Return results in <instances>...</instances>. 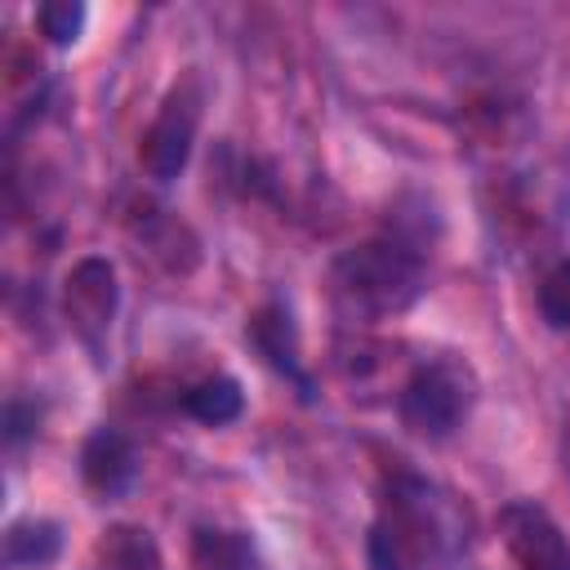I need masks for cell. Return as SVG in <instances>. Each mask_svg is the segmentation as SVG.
<instances>
[{"instance_id":"1","label":"cell","mask_w":570,"mask_h":570,"mask_svg":"<svg viewBox=\"0 0 570 570\" xmlns=\"http://www.w3.org/2000/svg\"><path fill=\"white\" fill-rule=\"evenodd\" d=\"M459 543V521L445 499L419 476H396L387 485L383 512L370 530V566L374 570H432Z\"/></svg>"},{"instance_id":"2","label":"cell","mask_w":570,"mask_h":570,"mask_svg":"<svg viewBox=\"0 0 570 570\" xmlns=\"http://www.w3.org/2000/svg\"><path fill=\"white\" fill-rule=\"evenodd\" d=\"M330 289H334L338 312L352 321L396 316L423 294L419 249H410L401 240H365L334 258Z\"/></svg>"},{"instance_id":"3","label":"cell","mask_w":570,"mask_h":570,"mask_svg":"<svg viewBox=\"0 0 570 570\" xmlns=\"http://www.w3.org/2000/svg\"><path fill=\"white\" fill-rule=\"evenodd\" d=\"M472 396H476L472 370L463 361H454V356H432L401 387V423L414 436L441 441L468 419Z\"/></svg>"},{"instance_id":"4","label":"cell","mask_w":570,"mask_h":570,"mask_svg":"<svg viewBox=\"0 0 570 570\" xmlns=\"http://www.w3.org/2000/svg\"><path fill=\"white\" fill-rule=\"evenodd\" d=\"M116 303H120V285H116V267L107 258H80L67 272L62 307H67V321H71V330L80 334V343L89 352H102Z\"/></svg>"},{"instance_id":"5","label":"cell","mask_w":570,"mask_h":570,"mask_svg":"<svg viewBox=\"0 0 570 570\" xmlns=\"http://www.w3.org/2000/svg\"><path fill=\"white\" fill-rule=\"evenodd\" d=\"M196 120H200V94H196V85H178L160 102V116L151 120V129L142 134V165L151 178L169 183L183 174V165L191 156Z\"/></svg>"},{"instance_id":"6","label":"cell","mask_w":570,"mask_h":570,"mask_svg":"<svg viewBox=\"0 0 570 570\" xmlns=\"http://www.w3.org/2000/svg\"><path fill=\"white\" fill-rule=\"evenodd\" d=\"M503 543L521 570H570V543L561 525L530 499H517L499 512Z\"/></svg>"},{"instance_id":"7","label":"cell","mask_w":570,"mask_h":570,"mask_svg":"<svg viewBox=\"0 0 570 570\" xmlns=\"http://www.w3.org/2000/svg\"><path fill=\"white\" fill-rule=\"evenodd\" d=\"M80 476L94 494L102 499H120L134 481H138V450L125 432L116 428H98L89 432L85 450H80Z\"/></svg>"},{"instance_id":"8","label":"cell","mask_w":570,"mask_h":570,"mask_svg":"<svg viewBox=\"0 0 570 570\" xmlns=\"http://www.w3.org/2000/svg\"><path fill=\"white\" fill-rule=\"evenodd\" d=\"M245 334H249V343L258 347V356H263L276 374H285V379L298 387L303 401L316 396V387H312V379H307V370H303V361H298V330H294L289 307H281V303L258 307Z\"/></svg>"},{"instance_id":"9","label":"cell","mask_w":570,"mask_h":570,"mask_svg":"<svg viewBox=\"0 0 570 570\" xmlns=\"http://www.w3.org/2000/svg\"><path fill=\"white\" fill-rule=\"evenodd\" d=\"M62 552V525L45 517L13 521L4 530V566L9 570H40Z\"/></svg>"},{"instance_id":"10","label":"cell","mask_w":570,"mask_h":570,"mask_svg":"<svg viewBox=\"0 0 570 570\" xmlns=\"http://www.w3.org/2000/svg\"><path fill=\"white\" fill-rule=\"evenodd\" d=\"M196 570H263V557L240 530H196L191 539Z\"/></svg>"},{"instance_id":"11","label":"cell","mask_w":570,"mask_h":570,"mask_svg":"<svg viewBox=\"0 0 570 570\" xmlns=\"http://www.w3.org/2000/svg\"><path fill=\"white\" fill-rule=\"evenodd\" d=\"M183 410L196 419V423H209V428H223L232 423L240 410H245V392L236 379L227 374H214V379H200L196 387L183 392Z\"/></svg>"},{"instance_id":"12","label":"cell","mask_w":570,"mask_h":570,"mask_svg":"<svg viewBox=\"0 0 570 570\" xmlns=\"http://www.w3.org/2000/svg\"><path fill=\"white\" fill-rule=\"evenodd\" d=\"M107 570H165L156 539L142 525H111L98 543Z\"/></svg>"},{"instance_id":"13","label":"cell","mask_w":570,"mask_h":570,"mask_svg":"<svg viewBox=\"0 0 570 570\" xmlns=\"http://www.w3.org/2000/svg\"><path fill=\"white\" fill-rule=\"evenodd\" d=\"M85 18L89 13H85L80 0H45L36 9V27H40V36L49 45H76L80 31H85Z\"/></svg>"},{"instance_id":"14","label":"cell","mask_w":570,"mask_h":570,"mask_svg":"<svg viewBox=\"0 0 570 570\" xmlns=\"http://www.w3.org/2000/svg\"><path fill=\"white\" fill-rule=\"evenodd\" d=\"M539 312L552 330H570V263H557L539 285Z\"/></svg>"},{"instance_id":"15","label":"cell","mask_w":570,"mask_h":570,"mask_svg":"<svg viewBox=\"0 0 570 570\" xmlns=\"http://www.w3.org/2000/svg\"><path fill=\"white\" fill-rule=\"evenodd\" d=\"M36 423H40V410L36 405H27V401H9L4 405V441L9 445H18L22 436H31Z\"/></svg>"}]
</instances>
